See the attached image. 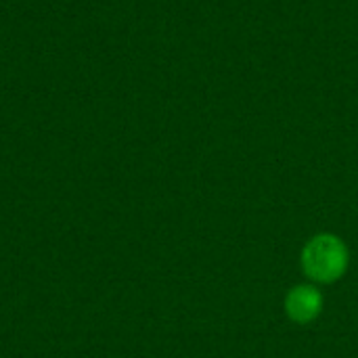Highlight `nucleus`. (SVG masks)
Instances as JSON below:
<instances>
[{"instance_id": "f257e3e1", "label": "nucleus", "mask_w": 358, "mask_h": 358, "mask_svg": "<svg viewBox=\"0 0 358 358\" xmlns=\"http://www.w3.org/2000/svg\"><path fill=\"white\" fill-rule=\"evenodd\" d=\"M300 262L304 275L310 281L331 285L346 275L350 264V252L338 235L319 233L304 245Z\"/></svg>"}, {"instance_id": "f03ea898", "label": "nucleus", "mask_w": 358, "mask_h": 358, "mask_svg": "<svg viewBox=\"0 0 358 358\" xmlns=\"http://www.w3.org/2000/svg\"><path fill=\"white\" fill-rule=\"evenodd\" d=\"M323 306H325V298H323L321 289L310 283L292 287L283 302L287 319L298 325H308V323L317 321L323 313Z\"/></svg>"}]
</instances>
